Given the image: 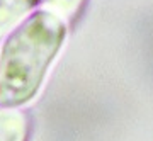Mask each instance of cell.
<instances>
[{"mask_svg": "<svg viewBox=\"0 0 153 141\" xmlns=\"http://www.w3.org/2000/svg\"><path fill=\"white\" fill-rule=\"evenodd\" d=\"M65 34L63 21L48 10H38L9 36L0 56V104L4 107L21 105L36 95Z\"/></svg>", "mask_w": 153, "mask_h": 141, "instance_id": "1", "label": "cell"}, {"mask_svg": "<svg viewBox=\"0 0 153 141\" xmlns=\"http://www.w3.org/2000/svg\"><path fill=\"white\" fill-rule=\"evenodd\" d=\"M31 117L26 111L0 107V141H27Z\"/></svg>", "mask_w": 153, "mask_h": 141, "instance_id": "2", "label": "cell"}, {"mask_svg": "<svg viewBox=\"0 0 153 141\" xmlns=\"http://www.w3.org/2000/svg\"><path fill=\"white\" fill-rule=\"evenodd\" d=\"M39 0H0V39L38 5Z\"/></svg>", "mask_w": 153, "mask_h": 141, "instance_id": "3", "label": "cell"}, {"mask_svg": "<svg viewBox=\"0 0 153 141\" xmlns=\"http://www.w3.org/2000/svg\"><path fill=\"white\" fill-rule=\"evenodd\" d=\"M43 4L48 7V12L73 26L82 14L87 0H43Z\"/></svg>", "mask_w": 153, "mask_h": 141, "instance_id": "4", "label": "cell"}]
</instances>
